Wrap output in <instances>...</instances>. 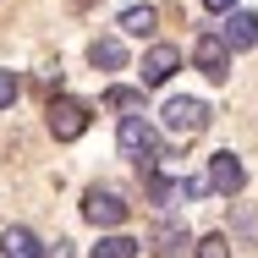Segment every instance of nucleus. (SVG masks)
<instances>
[{"label": "nucleus", "mask_w": 258, "mask_h": 258, "mask_svg": "<svg viewBox=\"0 0 258 258\" xmlns=\"http://www.w3.org/2000/svg\"><path fill=\"white\" fill-rule=\"evenodd\" d=\"M0 253H6V258H44V247H39V236H33L28 225H6Z\"/></svg>", "instance_id": "obj_9"}, {"label": "nucleus", "mask_w": 258, "mask_h": 258, "mask_svg": "<svg viewBox=\"0 0 258 258\" xmlns=\"http://www.w3.org/2000/svg\"><path fill=\"white\" fill-rule=\"evenodd\" d=\"M88 60H94L99 72H121V66H126V44L104 33V39H94V44H88Z\"/></svg>", "instance_id": "obj_10"}, {"label": "nucleus", "mask_w": 258, "mask_h": 258, "mask_svg": "<svg viewBox=\"0 0 258 258\" xmlns=\"http://www.w3.org/2000/svg\"><path fill=\"white\" fill-rule=\"evenodd\" d=\"M115 143H121V154H132L138 159V170H149L154 176V149H159V138H154V126L143 121V115H121V132H115Z\"/></svg>", "instance_id": "obj_1"}, {"label": "nucleus", "mask_w": 258, "mask_h": 258, "mask_svg": "<svg viewBox=\"0 0 258 258\" xmlns=\"http://www.w3.org/2000/svg\"><path fill=\"white\" fill-rule=\"evenodd\" d=\"M83 214L94 225H104V231H115V225H126V198L110 192V187H88L83 192Z\"/></svg>", "instance_id": "obj_3"}, {"label": "nucleus", "mask_w": 258, "mask_h": 258, "mask_svg": "<svg viewBox=\"0 0 258 258\" xmlns=\"http://www.w3.org/2000/svg\"><path fill=\"white\" fill-rule=\"evenodd\" d=\"M149 242H154L159 253H181V247H187V225H176V220H159L154 231H149Z\"/></svg>", "instance_id": "obj_11"}, {"label": "nucleus", "mask_w": 258, "mask_h": 258, "mask_svg": "<svg viewBox=\"0 0 258 258\" xmlns=\"http://www.w3.org/2000/svg\"><path fill=\"white\" fill-rule=\"evenodd\" d=\"M22 94V83H17V72H0V110H11Z\"/></svg>", "instance_id": "obj_15"}, {"label": "nucleus", "mask_w": 258, "mask_h": 258, "mask_svg": "<svg viewBox=\"0 0 258 258\" xmlns=\"http://www.w3.org/2000/svg\"><path fill=\"white\" fill-rule=\"evenodd\" d=\"M209 11H236V0H204Z\"/></svg>", "instance_id": "obj_19"}, {"label": "nucleus", "mask_w": 258, "mask_h": 258, "mask_svg": "<svg viewBox=\"0 0 258 258\" xmlns=\"http://www.w3.org/2000/svg\"><path fill=\"white\" fill-rule=\"evenodd\" d=\"M149 198H154L159 209H170L176 198H181V181H170V176H159V170H154V176H149Z\"/></svg>", "instance_id": "obj_13"}, {"label": "nucleus", "mask_w": 258, "mask_h": 258, "mask_svg": "<svg viewBox=\"0 0 258 258\" xmlns=\"http://www.w3.org/2000/svg\"><path fill=\"white\" fill-rule=\"evenodd\" d=\"M204 181L214 187V192L236 198V192L247 187V165H242V154H231V149H225V154H214V159H209V176H204Z\"/></svg>", "instance_id": "obj_4"}, {"label": "nucleus", "mask_w": 258, "mask_h": 258, "mask_svg": "<svg viewBox=\"0 0 258 258\" xmlns=\"http://www.w3.org/2000/svg\"><path fill=\"white\" fill-rule=\"evenodd\" d=\"M225 253H231L225 236H204V242H198V258H225Z\"/></svg>", "instance_id": "obj_17"}, {"label": "nucleus", "mask_w": 258, "mask_h": 258, "mask_svg": "<svg viewBox=\"0 0 258 258\" xmlns=\"http://www.w3.org/2000/svg\"><path fill=\"white\" fill-rule=\"evenodd\" d=\"M176 66H181V50H176V44H154V50L143 55V83H149V88H154V83H170Z\"/></svg>", "instance_id": "obj_7"}, {"label": "nucleus", "mask_w": 258, "mask_h": 258, "mask_svg": "<svg viewBox=\"0 0 258 258\" xmlns=\"http://www.w3.org/2000/svg\"><path fill=\"white\" fill-rule=\"evenodd\" d=\"M138 99H143L138 88H110V94H104V104H110V110H132Z\"/></svg>", "instance_id": "obj_16"}, {"label": "nucleus", "mask_w": 258, "mask_h": 258, "mask_svg": "<svg viewBox=\"0 0 258 258\" xmlns=\"http://www.w3.org/2000/svg\"><path fill=\"white\" fill-rule=\"evenodd\" d=\"M165 132H176V138H198L209 126V104L204 99H165Z\"/></svg>", "instance_id": "obj_2"}, {"label": "nucleus", "mask_w": 258, "mask_h": 258, "mask_svg": "<svg viewBox=\"0 0 258 258\" xmlns=\"http://www.w3.org/2000/svg\"><path fill=\"white\" fill-rule=\"evenodd\" d=\"M94 258H138V242L132 236H99V247H94Z\"/></svg>", "instance_id": "obj_12"}, {"label": "nucleus", "mask_w": 258, "mask_h": 258, "mask_svg": "<svg viewBox=\"0 0 258 258\" xmlns=\"http://www.w3.org/2000/svg\"><path fill=\"white\" fill-rule=\"evenodd\" d=\"M220 44H225V50H253V44H258V17H253V11H231Z\"/></svg>", "instance_id": "obj_8"}, {"label": "nucleus", "mask_w": 258, "mask_h": 258, "mask_svg": "<svg viewBox=\"0 0 258 258\" xmlns=\"http://www.w3.org/2000/svg\"><path fill=\"white\" fill-rule=\"evenodd\" d=\"M204 192H209L204 176H187V181H181V198H204Z\"/></svg>", "instance_id": "obj_18"}, {"label": "nucleus", "mask_w": 258, "mask_h": 258, "mask_svg": "<svg viewBox=\"0 0 258 258\" xmlns=\"http://www.w3.org/2000/svg\"><path fill=\"white\" fill-rule=\"evenodd\" d=\"M154 6H132V11H126V17H121V28H126V33H138V39H143V33H154Z\"/></svg>", "instance_id": "obj_14"}, {"label": "nucleus", "mask_w": 258, "mask_h": 258, "mask_svg": "<svg viewBox=\"0 0 258 258\" xmlns=\"http://www.w3.org/2000/svg\"><path fill=\"white\" fill-rule=\"evenodd\" d=\"M192 60H198V72H204L209 83H225V77H231V50L220 44V33H198Z\"/></svg>", "instance_id": "obj_5"}, {"label": "nucleus", "mask_w": 258, "mask_h": 258, "mask_svg": "<svg viewBox=\"0 0 258 258\" xmlns=\"http://www.w3.org/2000/svg\"><path fill=\"white\" fill-rule=\"evenodd\" d=\"M50 132L60 138V143H77L83 132H88V110L77 99H55L50 104Z\"/></svg>", "instance_id": "obj_6"}]
</instances>
